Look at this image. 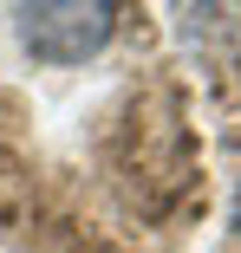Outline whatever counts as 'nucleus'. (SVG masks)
I'll use <instances>...</instances> for the list:
<instances>
[{"mask_svg":"<svg viewBox=\"0 0 241 253\" xmlns=\"http://www.w3.org/2000/svg\"><path fill=\"white\" fill-rule=\"evenodd\" d=\"M235 234H241V188H235Z\"/></svg>","mask_w":241,"mask_h":253,"instance_id":"nucleus-2","label":"nucleus"},{"mask_svg":"<svg viewBox=\"0 0 241 253\" xmlns=\"http://www.w3.org/2000/svg\"><path fill=\"white\" fill-rule=\"evenodd\" d=\"M118 33L111 0H33L13 7V39L39 65H85L91 52H105Z\"/></svg>","mask_w":241,"mask_h":253,"instance_id":"nucleus-1","label":"nucleus"}]
</instances>
